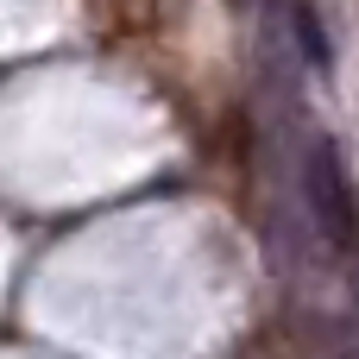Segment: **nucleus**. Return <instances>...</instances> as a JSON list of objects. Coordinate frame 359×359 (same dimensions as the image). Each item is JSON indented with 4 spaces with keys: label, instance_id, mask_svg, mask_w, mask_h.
I'll return each instance as SVG.
<instances>
[{
    "label": "nucleus",
    "instance_id": "nucleus-1",
    "mask_svg": "<svg viewBox=\"0 0 359 359\" xmlns=\"http://www.w3.org/2000/svg\"><path fill=\"white\" fill-rule=\"evenodd\" d=\"M303 202L316 215V233L341 259H359V189H353V170H347L334 139H309V151H303Z\"/></svg>",
    "mask_w": 359,
    "mask_h": 359
},
{
    "label": "nucleus",
    "instance_id": "nucleus-2",
    "mask_svg": "<svg viewBox=\"0 0 359 359\" xmlns=\"http://www.w3.org/2000/svg\"><path fill=\"white\" fill-rule=\"evenodd\" d=\"M290 38H297V50H303V63L309 69H334V38H328V25H322V13L309 6V0H290Z\"/></svg>",
    "mask_w": 359,
    "mask_h": 359
},
{
    "label": "nucleus",
    "instance_id": "nucleus-3",
    "mask_svg": "<svg viewBox=\"0 0 359 359\" xmlns=\"http://www.w3.org/2000/svg\"><path fill=\"white\" fill-rule=\"evenodd\" d=\"M164 19V0H107V25L114 32H151Z\"/></svg>",
    "mask_w": 359,
    "mask_h": 359
}]
</instances>
